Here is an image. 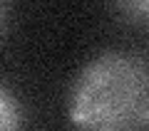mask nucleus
Masks as SVG:
<instances>
[{
	"label": "nucleus",
	"mask_w": 149,
	"mask_h": 131,
	"mask_svg": "<svg viewBox=\"0 0 149 131\" xmlns=\"http://www.w3.org/2000/svg\"><path fill=\"white\" fill-rule=\"evenodd\" d=\"M70 121L82 129L127 131L149 124V72L142 57L102 52L70 89Z\"/></svg>",
	"instance_id": "obj_1"
},
{
	"label": "nucleus",
	"mask_w": 149,
	"mask_h": 131,
	"mask_svg": "<svg viewBox=\"0 0 149 131\" xmlns=\"http://www.w3.org/2000/svg\"><path fill=\"white\" fill-rule=\"evenodd\" d=\"M22 126V109L5 84H0V129H17Z\"/></svg>",
	"instance_id": "obj_2"
},
{
	"label": "nucleus",
	"mask_w": 149,
	"mask_h": 131,
	"mask_svg": "<svg viewBox=\"0 0 149 131\" xmlns=\"http://www.w3.org/2000/svg\"><path fill=\"white\" fill-rule=\"evenodd\" d=\"M114 8L119 10V15L137 27H147L149 20V0H114Z\"/></svg>",
	"instance_id": "obj_3"
},
{
	"label": "nucleus",
	"mask_w": 149,
	"mask_h": 131,
	"mask_svg": "<svg viewBox=\"0 0 149 131\" xmlns=\"http://www.w3.org/2000/svg\"><path fill=\"white\" fill-rule=\"evenodd\" d=\"M5 20H8V8H5V0H0V32L5 27Z\"/></svg>",
	"instance_id": "obj_4"
}]
</instances>
